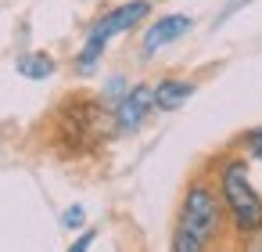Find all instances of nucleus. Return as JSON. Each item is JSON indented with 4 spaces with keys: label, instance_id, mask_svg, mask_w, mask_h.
<instances>
[{
    "label": "nucleus",
    "instance_id": "1",
    "mask_svg": "<svg viewBox=\"0 0 262 252\" xmlns=\"http://www.w3.org/2000/svg\"><path fill=\"white\" fill-rule=\"evenodd\" d=\"M223 198L215 191V184L208 180H194L183 195L180 205V220H176V238L172 248L176 252H201L208 248L219 234H223Z\"/></svg>",
    "mask_w": 262,
    "mask_h": 252
},
{
    "label": "nucleus",
    "instance_id": "2",
    "mask_svg": "<svg viewBox=\"0 0 262 252\" xmlns=\"http://www.w3.org/2000/svg\"><path fill=\"white\" fill-rule=\"evenodd\" d=\"M58 144H65L69 151H94L101 148L112 133H115V115L94 101V98H69L58 108Z\"/></svg>",
    "mask_w": 262,
    "mask_h": 252
},
{
    "label": "nucleus",
    "instance_id": "3",
    "mask_svg": "<svg viewBox=\"0 0 262 252\" xmlns=\"http://www.w3.org/2000/svg\"><path fill=\"white\" fill-rule=\"evenodd\" d=\"M215 191L223 198V212L230 216V223L241 238H251L262 230V195L255 191L244 159H226L219 166V187Z\"/></svg>",
    "mask_w": 262,
    "mask_h": 252
},
{
    "label": "nucleus",
    "instance_id": "4",
    "mask_svg": "<svg viewBox=\"0 0 262 252\" xmlns=\"http://www.w3.org/2000/svg\"><path fill=\"white\" fill-rule=\"evenodd\" d=\"M147 15H151V0H129V4H122V8H115V11H108L104 18H97L94 29H90V36H86V47L79 51V69H83V72L94 69V62H97L101 51H104V44H108L112 36H122V33L133 29V26H140Z\"/></svg>",
    "mask_w": 262,
    "mask_h": 252
},
{
    "label": "nucleus",
    "instance_id": "5",
    "mask_svg": "<svg viewBox=\"0 0 262 252\" xmlns=\"http://www.w3.org/2000/svg\"><path fill=\"white\" fill-rule=\"evenodd\" d=\"M151 108H155V87H151V83L133 87V90L119 101V108L112 112V115H115V130H122V133H126V130H137Z\"/></svg>",
    "mask_w": 262,
    "mask_h": 252
},
{
    "label": "nucleus",
    "instance_id": "6",
    "mask_svg": "<svg viewBox=\"0 0 262 252\" xmlns=\"http://www.w3.org/2000/svg\"><path fill=\"white\" fill-rule=\"evenodd\" d=\"M187 29H190V18H187V15H165V18H158V22H155V26L144 33V54L162 51L165 44L180 40Z\"/></svg>",
    "mask_w": 262,
    "mask_h": 252
},
{
    "label": "nucleus",
    "instance_id": "7",
    "mask_svg": "<svg viewBox=\"0 0 262 252\" xmlns=\"http://www.w3.org/2000/svg\"><path fill=\"white\" fill-rule=\"evenodd\" d=\"M190 94H194V83L190 80H165V83L155 87V108L158 112H176Z\"/></svg>",
    "mask_w": 262,
    "mask_h": 252
},
{
    "label": "nucleus",
    "instance_id": "8",
    "mask_svg": "<svg viewBox=\"0 0 262 252\" xmlns=\"http://www.w3.org/2000/svg\"><path fill=\"white\" fill-rule=\"evenodd\" d=\"M18 72L26 80H47L54 72V62H51V54H26V58H18Z\"/></svg>",
    "mask_w": 262,
    "mask_h": 252
},
{
    "label": "nucleus",
    "instance_id": "9",
    "mask_svg": "<svg viewBox=\"0 0 262 252\" xmlns=\"http://www.w3.org/2000/svg\"><path fill=\"white\" fill-rule=\"evenodd\" d=\"M61 223H65V227H79V223H83V209H79V205H72V209H65V216H61Z\"/></svg>",
    "mask_w": 262,
    "mask_h": 252
},
{
    "label": "nucleus",
    "instance_id": "10",
    "mask_svg": "<svg viewBox=\"0 0 262 252\" xmlns=\"http://www.w3.org/2000/svg\"><path fill=\"white\" fill-rule=\"evenodd\" d=\"M90 245H94V230H86L83 238H76V241H72V248H76V252H79V248H90Z\"/></svg>",
    "mask_w": 262,
    "mask_h": 252
},
{
    "label": "nucleus",
    "instance_id": "11",
    "mask_svg": "<svg viewBox=\"0 0 262 252\" xmlns=\"http://www.w3.org/2000/svg\"><path fill=\"white\" fill-rule=\"evenodd\" d=\"M251 148H255V155H262V133H255V137H251Z\"/></svg>",
    "mask_w": 262,
    "mask_h": 252
}]
</instances>
